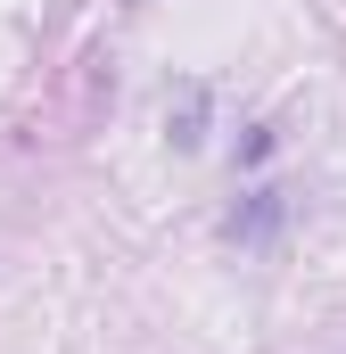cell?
Segmentation results:
<instances>
[{"label":"cell","instance_id":"obj_3","mask_svg":"<svg viewBox=\"0 0 346 354\" xmlns=\"http://www.w3.org/2000/svg\"><path fill=\"white\" fill-rule=\"evenodd\" d=\"M239 157H248V165H264V157H272V124H256V132L239 140Z\"/></svg>","mask_w":346,"mask_h":354},{"label":"cell","instance_id":"obj_1","mask_svg":"<svg viewBox=\"0 0 346 354\" xmlns=\"http://www.w3.org/2000/svg\"><path fill=\"white\" fill-rule=\"evenodd\" d=\"M280 214H289V198H280V189H248V198L231 206V223H223V231H231L239 248H264V239L280 231Z\"/></svg>","mask_w":346,"mask_h":354},{"label":"cell","instance_id":"obj_2","mask_svg":"<svg viewBox=\"0 0 346 354\" xmlns=\"http://www.w3.org/2000/svg\"><path fill=\"white\" fill-rule=\"evenodd\" d=\"M198 115H206V91L190 83V91H181V124H173V140H181V149H198Z\"/></svg>","mask_w":346,"mask_h":354}]
</instances>
